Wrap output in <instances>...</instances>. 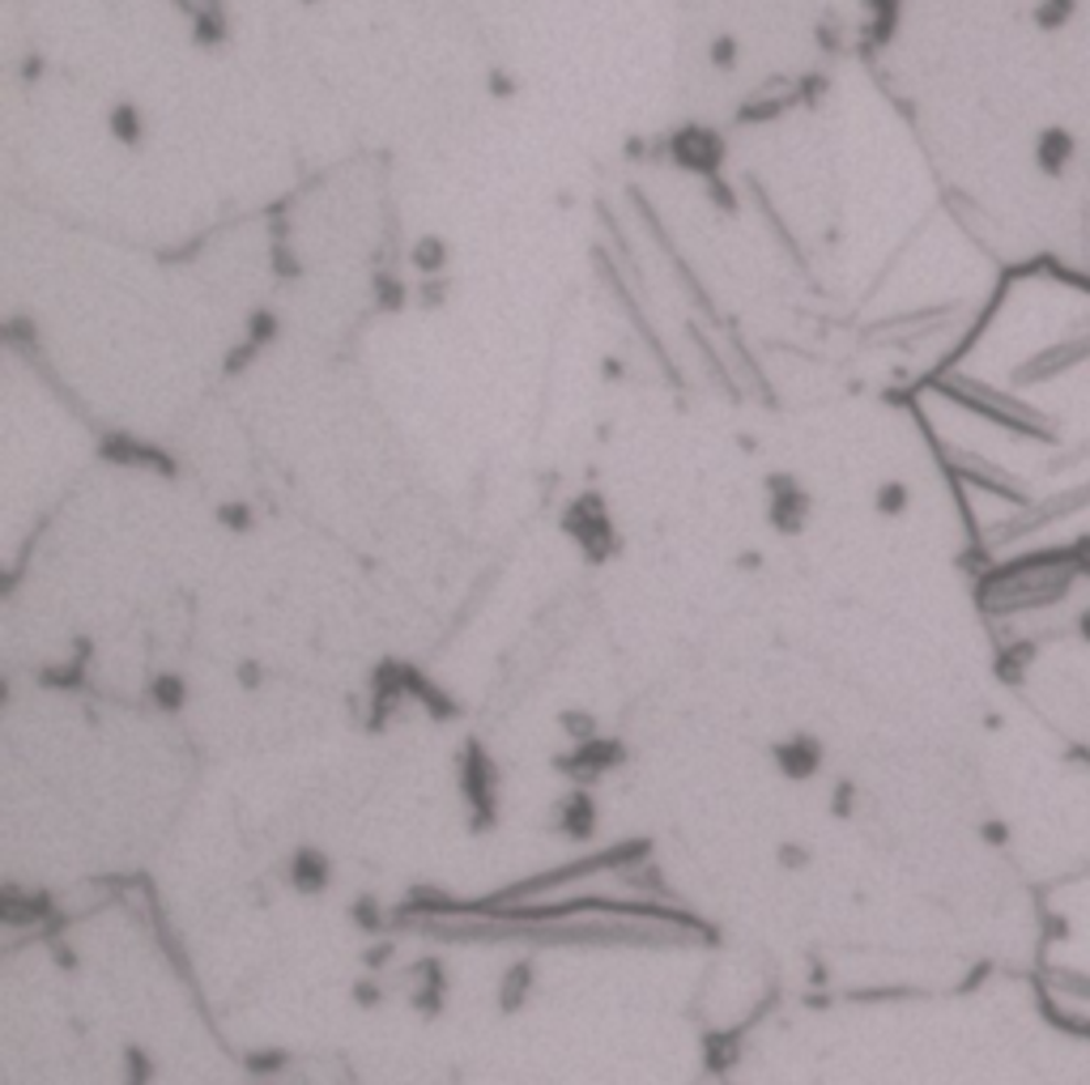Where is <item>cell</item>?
Here are the masks:
<instances>
[{"mask_svg": "<svg viewBox=\"0 0 1090 1085\" xmlns=\"http://www.w3.org/2000/svg\"><path fill=\"white\" fill-rule=\"evenodd\" d=\"M1082 554L1078 550H1044V554L1014 557L997 566L980 596H984V609L988 614H1027V609H1044L1052 600H1061L1065 592L1073 587V579L1082 575Z\"/></svg>", "mask_w": 1090, "mask_h": 1085, "instance_id": "1", "label": "cell"}, {"mask_svg": "<svg viewBox=\"0 0 1090 1085\" xmlns=\"http://www.w3.org/2000/svg\"><path fill=\"white\" fill-rule=\"evenodd\" d=\"M243 1064H247V1073H252V1077L268 1082V1077H277V1073H286V1068H290V1056H286L282 1047H261V1052H247Z\"/></svg>", "mask_w": 1090, "mask_h": 1085, "instance_id": "12", "label": "cell"}, {"mask_svg": "<svg viewBox=\"0 0 1090 1085\" xmlns=\"http://www.w3.org/2000/svg\"><path fill=\"white\" fill-rule=\"evenodd\" d=\"M823 741H814V736L796 733L789 741H775L771 745V763L775 770L789 779V784H805V779H814L818 770H823Z\"/></svg>", "mask_w": 1090, "mask_h": 1085, "instance_id": "6", "label": "cell"}, {"mask_svg": "<svg viewBox=\"0 0 1090 1085\" xmlns=\"http://www.w3.org/2000/svg\"><path fill=\"white\" fill-rule=\"evenodd\" d=\"M537 988V962L532 958H511L499 975V1009L502 1013H520L532 1000Z\"/></svg>", "mask_w": 1090, "mask_h": 1085, "instance_id": "8", "label": "cell"}, {"mask_svg": "<svg viewBox=\"0 0 1090 1085\" xmlns=\"http://www.w3.org/2000/svg\"><path fill=\"white\" fill-rule=\"evenodd\" d=\"M52 919V903L43 894H22V890H4V924H43Z\"/></svg>", "mask_w": 1090, "mask_h": 1085, "instance_id": "10", "label": "cell"}, {"mask_svg": "<svg viewBox=\"0 0 1090 1085\" xmlns=\"http://www.w3.org/2000/svg\"><path fill=\"white\" fill-rule=\"evenodd\" d=\"M1069 18H1073V0H1039L1035 9V22L1044 30H1061Z\"/></svg>", "mask_w": 1090, "mask_h": 1085, "instance_id": "15", "label": "cell"}, {"mask_svg": "<svg viewBox=\"0 0 1090 1085\" xmlns=\"http://www.w3.org/2000/svg\"><path fill=\"white\" fill-rule=\"evenodd\" d=\"M878 507H882L886 515H899V511L908 507V490H903L899 481H890V486H882V490H878Z\"/></svg>", "mask_w": 1090, "mask_h": 1085, "instance_id": "17", "label": "cell"}, {"mask_svg": "<svg viewBox=\"0 0 1090 1085\" xmlns=\"http://www.w3.org/2000/svg\"><path fill=\"white\" fill-rule=\"evenodd\" d=\"M154 1056L149 1052H141V1047H128L124 1052V1085H149L154 1082Z\"/></svg>", "mask_w": 1090, "mask_h": 1085, "instance_id": "13", "label": "cell"}, {"mask_svg": "<svg viewBox=\"0 0 1090 1085\" xmlns=\"http://www.w3.org/2000/svg\"><path fill=\"white\" fill-rule=\"evenodd\" d=\"M1073 137L1065 132V128H1052V132H1044L1039 137V146H1035V158H1039V167H1044V175H1065L1069 167H1073Z\"/></svg>", "mask_w": 1090, "mask_h": 1085, "instance_id": "9", "label": "cell"}, {"mask_svg": "<svg viewBox=\"0 0 1090 1085\" xmlns=\"http://www.w3.org/2000/svg\"><path fill=\"white\" fill-rule=\"evenodd\" d=\"M456 784H461V800H465V813H469L473 830H495L502 809V779L495 758H490V749L481 741H465L461 745Z\"/></svg>", "mask_w": 1090, "mask_h": 1085, "instance_id": "2", "label": "cell"}, {"mask_svg": "<svg viewBox=\"0 0 1090 1085\" xmlns=\"http://www.w3.org/2000/svg\"><path fill=\"white\" fill-rule=\"evenodd\" d=\"M286 881L298 894H325L332 885V860L320 848H295L286 864Z\"/></svg>", "mask_w": 1090, "mask_h": 1085, "instance_id": "7", "label": "cell"}, {"mask_svg": "<svg viewBox=\"0 0 1090 1085\" xmlns=\"http://www.w3.org/2000/svg\"><path fill=\"white\" fill-rule=\"evenodd\" d=\"M354 1000L362 1004V1009H375V1004H383V979L375 975H367V979H358L354 983Z\"/></svg>", "mask_w": 1090, "mask_h": 1085, "instance_id": "16", "label": "cell"}, {"mask_svg": "<svg viewBox=\"0 0 1090 1085\" xmlns=\"http://www.w3.org/2000/svg\"><path fill=\"white\" fill-rule=\"evenodd\" d=\"M149 699H154L158 711L176 715V711H183V703H188V685H183V677L162 673V677H154V681H149Z\"/></svg>", "mask_w": 1090, "mask_h": 1085, "instance_id": "11", "label": "cell"}, {"mask_svg": "<svg viewBox=\"0 0 1090 1085\" xmlns=\"http://www.w3.org/2000/svg\"><path fill=\"white\" fill-rule=\"evenodd\" d=\"M550 826L559 830L567 843H592L596 839V796L584 784H571L567 793L559 796V805L550 809Z\"/></svg>", "mask_w": 1090, "mask_h": 1085, "instance_id": "4", "label": "cell"}, {"mask_svg": "<svg viewBox=\"0 0 1090 1085\" xmlns=\"http://www.w3.org/2000/svg\"><path fill=\"white\" fill-rule=\"evenodd\" d=\"M780 864H784V869H805V864H809V851L801 848V843H784V848H780Z\"/></svg>", "mask_w": 1090, "mask_h": 1085, "instance_id": "18", "label": "cell"}, {"mask_svg": "<svg viewBox=\"0 0 1090 1085\" xmlns=\"http://www.w3.org/2000/svg\"><path fill=\"white\" fill-rule=\"evenodd\" d=\"M622 763H626V745L622 741H614V736H592V741H580V745H567V754L554 758V770L567 775V784L592 788L596 779H605Z\"/></svg>", "mask_w": 1090, "mask_h": 1085, "instance_id": "3", "label": "cell"}, {"mask_svg": "<svg viewBox=\"0 0 1090 1085\" xmlns=\"http://www.w3.org/2000/svg\"><path fill=\"white\" fill-rule=\"evenodd\" d=\"M562 733H567V745H580V741H592L596 733V720H592L589 711H562L559 715Z\"/></svg>", "mask_w": 1090, "mask_h": 1085, "instance_id": "14", "label": "cell"}, {"mask_svg": "<svg viewBox=\"0 0 1090 1085\" xmlns=\"http://www.w3.org/2000/svg\"><path fill=\"white\" fill-rule=\"evenodd\" d=\"M261 1085H268V1082H261Z\"/></svg>", "mask_w": 1090, "mask_h": 1085, "instance_id": "19", "label": "cell"}, {"mask_svg": "<svg viewBox=\"0 0 1090 1085\" xmlns=\"http://www.w3.org/2000/svg\"><path fill=\"white\" fill-rule=\"evenodd\" d=\"M405 997H410V1009L422 1013V1018H435L447 1009V967L440 958H417L405 967Z\"/></svg>", "mask_w": 1090, "mask_h": 1085, "instance_id": "5", "label": "cell"}]
</instances>
